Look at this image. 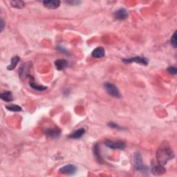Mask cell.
<instances>
[{"instance_id": "obj_1", "label": "cell", "mask_w": 177, "mask_h": 177, "mask_svg": "<svg viewBox=\"0 0 177 177\" xmlns=\"http://www.w3.org/2000/svg\"><path fill=\"white\" fill-rule=\"evenodd\" d=\"M174 157V154L172 150L169 146L168 142L164 141L158 147L157 152V159L158 161V163L162 165H165L167 164V163L172 160Z\"/></svg>"}, {"instance_id": "obj_2", "label": "cell", "mask_w": 177, "mask_h": 177, "mask_svg": "<svg viewBox=\"0 0 177 177\" xmlns=\"http://www.w3.org/2000/svg\"><path fill=\"white\" fill-rule=\"evenodd\" d=\"M134 168L136 171L140 172H146L148 170V168L143 163L141 155L139 152H136L134 156Z\"/></svg>"}, {"instance_id": "obj_3", "label": "cell", "mask_w": 177, "mask_h": 177, "mask_svg": "<svg viewBox=\"0 0 177 177\" xmlns=\"http://www.w3.org/2000/svg\"><path fill=\"white\" fill-rule=\"evenodd\" d=\"M104 88L109 95L116 98H121L120 93L117 86L111 82H105L104 83Z\"/></svg>"}, {"instance_id": "obj_4", "label": "cell", "mask_w": 177, "mask_h": 177, "mask_svg": "<svg viewBox=\"0 0 177 177\" xmlns=\"http://www.w3.org/2000/svg\"><path fill=\"white\" fill-rule=\"evenodd\" d=\"M105 144L107 147L112 149V150H124L126 147L125 143L123 141H114L107 140L105 141Z\"/></svg>"}, {"instance_id": "obj_5", "label": "cell", "mask_w": 177, "mask_h": 177, "mask_svg": "<svg viewBox=\"0 0 177 177\" xmlns=\"http://www.w3.org/2000/svg\"><path fill=\"white\" fill-rule=\"evenodd\" d=\"M123 62L125 64H131V63H138L143 64L144 66H147L149 63L148 59L145 58V57H141V56H136L134 58H126V59H123L122 60Z\"/></svg>"}, {"instance_id": "obj_6", "label": "cell", "mask_w": 177, "mask_h": 177, "mask_svg": "<svg viewBox=\"0 0 177 177\" xmlns=\"http://www.w3.org/2000/svg\"><path fill=\"white\" fill-rule=\"evenodd\" d=\"M76 171H77V168L75 167V165L73 164L65 165L59 169V172H60L61 174L67 175L74 174Z\"/></svg>"}, {"instance_id": "obj_7", "label": "cell", "mask_w": 177, "mask_h": 177, "mask_svg": "<svg viewBox=\"0 0 177 177\" xmlns=\"http://www.w3.org/2000/svg\"><path fill=\"white\" fill-rule=\"evenodd\" d=\"M44 134H46V136L47 137L55 139V138H58L60 137L61 131L60 129H58L57 127L47 128V129L44 130Z\"/></svg>"}, {"instance_id": "obj_8", "label": "cell", "mask_w": 177, "mask_h": 177, "mask_svg": "<svg viewBox=\"0 0 177 177\" xmlns=\"http://www.w3.org/2000/svg\"><path fill=\"white\" fill-rule=\"evenodd\" d=\"M128 16H129V14L127 10L124 8H119L113 13V17L118 20H124L127 18Z\"/></svg>"}, {"instance_id": "obj_9", "label": "cell", "mask_w": 177, "mask_h": 177, "mask_svg": "<svg viewBox=\"0 0 177 177\" xmlns=\"http://www.w3.org/2000/svg\"><path fill=\"white\" fill-rule=\"evenodd\" d=\"M42 3L47 8L54 10L60 7V2L58 1V0H49V1H44L42 2Z\"/></svg>"}, {"instance_id": "obj_10", "label": "cell", "mask_w": 177, "mask_h": 177, "mask_svg": "<svg viewBox=\"0 0 177 177\" xmlns=\"http://www.w3.org/2000/svg\"><path fill=\"white\" fill-rule=\"evenodd\" d=\"M28 77H29V85L33 89L36 90V91H43L47 89V86L38 85L37 84H36V82H35V79L33 78V76L29 75Z\"/></svg>"}, {"instance_id": "obj_11", "label": "cell", "mask_w": 177, "mask_h": 177, "mask_svg": "<svg viewBox=\"0 0 177 177\" xmlns=\"http://www.w3.org/2000/svg\"><path fill=\"white\" fill-rule=\"evenodd\" d=\"M55 66L58 71H62L69 66V62L65 59H58L55 61Z\"/></svg>"}, {"instance_id": "obj_12", "label": "cell", "mask_w": 177, "mask_h": 177, "mask_svg": "<svg viewBox=\"0 0 177 177\" xmlns=\"http://www.w3.org/2000/svg\"><path fill=\"white\" fill-rule=\"evenodd\" d=\"M105 48L102 47H98L96 48L91 53V56L94 58H101L105 56Z\"/></svg>"}, {"instance_id": "obj_13", "label": "cell", "mask_w": 177, "mask_h": 177, "mask_svg": "<svg viewBox=\"0 0 177 177\" xmlns=\"http://www.w3.org/2000/svg\"><path fill=\"white\" fill-rule=\"evenodd\" d=\"M165 172V169L164 168L163 165L159 163L153 166V168L152 169V173L154 175H162Z\"/></svg>"}, {"instance_id": "obj_14", "label": "cell", "mask_w": 177, "mask_h": 177, "mask_svg": "<svg viewBox=\"0 0 177 177\" xmlns=\"http://www.w3.org/2000/svg\"><path fill=\"white\" fill-rule=\"evenodd\" d=\"M85 134V130L84 128H80L78 130H75L69 136V138L71 139H79L82 138Z\"/></svg>"}, {"instance_id": "obj_15", "label": "cell", "mask_w": 177, "mask_h": 177, "mask_svg": "<svg viewBox=\"0 0 177 177\" xmlns=\"http://www.w3.org/2000/svg\"><path fill=\"white\" fill-rule=\"evenodd\" d=\"M29 68H30V67L28 63L24 64L22 67H20L19 70V77L21 78V79H24L26 76L29 75V74H28V71H29Z\"/></svg>"}, {"instance_id": "obj_16", "label": "cell", "mask_w": 177, "mask_h": 177, "mask_svg": "<svg viewBox=\"0 0 177 177\" xmlns=\"http://www.w3.org/2000/svg\"><path fill=\"white\" fill-rule=\"evenodd\" d=\"M0 98H1L3 101L6 102H11L13 100V96L11 91H6L0 94Z\"/></svg>"}, {"instance_id": "obj_17", "label": "cell", "mask_w": 177, "mask_h": 177, "mask_svg": "<svg viewBox=\"0 0 177 177\" xmlns=\"http://www.w3.org/2000/svg\"><path fill=\"white\" fill-rule=\"evenodd\" d=\"M20 58L19 56H15L13 57L11 60H10V64L7 67V69L9 71H13L14 69H15V67H17V65L18 64V63L19 62Z\"/></svg>"}, {"instance_id": "obj_18", "label": "cell", "mask_w": 177, "mask_h": 177, "mask_svg": "<svg viewBox=\"0 0 177 177\" xmlns=\"http://www.w3.org/2000/svg\"><path fill=\"white\" fill-rule=\"evenodd\" d=\"M93 154H94L96 158L97 159V161H98L99 163H102L103 159L101 157V154H100V147L98 146V144H96L94 146H93Z\"/></svg>"}, {"instance_id": "obj_19", "label": "cell", "mask_w": 177, "mask_h": 177, "mask_svg": "<svg viewBox=\"0 0 177 177\" xmlns=\"http://www.w3.org/2000/svg\"><path fill=\"white\" fill-rule=\"evenodd\" d=\"M10 5L13 8H17V9H22L25 6V3L23 1L20 0H15V1H11L10 2Z\"/></svg>"}, {"instance_id": "obj_20", "label": "cell", "mask_w": 177, "mask_h": 177, "mask_svg": "<svg viewBox=\"0 0 177 177\" xmlns=\"http://www.w3.org/2000/svg\"><path fill=\"white\" fill-rule=\"evenodd\" d=\"M6 108L8 109V111H10V112H22V107H21L19 105H14V104L7 105L6 107Z\"/></svg>"}, {"instance_id": "obj_21", "label": "cell", "mask_w": 177, "mask_h": 177, "mask_svg": "<svg viewBox=\"0 0 177 177\" xmlns=\"http://www.w3.org/2000/svg\"><path fill=\"white\" fill-rule=\"evenodd\" d=\"M108 126L111 128H113V129H115V130H124V128H123L122 127L119 126V124L115 123L114 122H109L108 123Z\"/></svg>"}, {"instance_id": "obj_22", "label": "cell", "mask_w": 177, "mask_h": 177, "mask_svg": "<svg viewBox=\"0 0 177 177\" xmlns=\"http://www.w3.org/2000/svg\"><path fill=\"white\" fill-rule=\"evenodd\" d=\"M176 39H177L176 31H175V32L174 33V34H173V36L171 37V44H172V46L174 47V48H176V47H177Z\"/></svg>"}, {"instance_id": "obj_23", "label": "cell", "mask_w": 177, "mask_h": 177, "mask_svg": "<svg viewBox=\"0 0 177 177\" xmlns=\"http://www.w3.org/2000/svg\"><path fill=\"white\" fill-rule=\"evenodd\" d=\"M167 71L169 74H172V75H176L177 74L176 68L175 67H173V66H170V67H169L167 69Z\"/></svg>"}, {"instance_id": "obj_24", "label": "cell", "mask_w": 177, "mask_h": 177, "mask_svg": "<svg viewBox=\"0 0 177 177\" xmlns=\"http://www.w3.org/2000/svg\"><path fill=\"white\" fill-rule=\"evenodd\" d=\"M67 3H70V4H71V5H78L81 2L79 1H69V2H67Z\"/></svg>"}, {"instance_id": "obj_25", "label": "cell", "mask_w": 177, "mask_h": 177, "mask_svg": "<svg viewBox=\"0 0 177 177\" xmlns=\"http://www.w3.org/2000/svg\"><path fill=\"white\" fill-rule=\"evenodd\" d=\"M1 32H2L3 29H4V22H3V20L2 19H1Z\"/></svg>"}]
</instances>
